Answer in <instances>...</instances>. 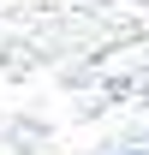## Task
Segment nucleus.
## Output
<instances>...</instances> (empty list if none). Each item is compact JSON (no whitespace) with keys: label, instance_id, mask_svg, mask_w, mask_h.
<instances>
[{"label":"nucleus","instance_id":"obj_1","mask_svg":"<svg viewBox=\"0 0 149 155\" xmlns=\"http://www.w3.org/2000/svg\"><path fill=\"white\" fill-rule=\"evenodd\" d=\"M131 155H143V149H131Z\"/></svg>","mask_w":149,"mask_h":155}]
</instances>
